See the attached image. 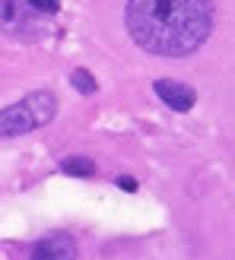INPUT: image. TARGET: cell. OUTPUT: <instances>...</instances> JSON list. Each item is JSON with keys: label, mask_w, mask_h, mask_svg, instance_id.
<instances>
[{"label": "cell", "mask_w": 235, "mask_h": 260, "mask_svg": "<svg viewBox=\"0 0 235 260\" xmlns=\"http://www.w3.org/2000/svg\"><path fill=\"white\" fill-rule=\"evenodd\" d=\"M124 25L150 54L188 57L213 32L210 0H127Z\"/></svg>", "instance_id": "1"}, {"label": "cell", "mask_w": 235, "mask_h": 260, "mask_svg": "<svg viewBox=\"0 0 235 260\" xmlns=\"http://www.w3.org/2000/svg\"><path fill=\"white\" fill-rule=\"evenodd\" d=\"M54 114H57V95L54 92H48V89L29 92L25 99H19L16 105L0 108V137L32 134V130L54 121Z\"/></svg>", "instance_id": "2"}, {"label": "cell", "mask_w": 235, "mask_h": 260, "mask_svg": "<svg viewBox=\"0 0 235 260\" xmlns=\"http://www.w3.org/2000/svg\"><path fill=\"white\" fill-rule=\"evenodd\" d=\"M153 89H156V95H159L168 108H172V111H181V114L191 111L194 102H197V92H194L188 83H178V80H156Z\"/></svg>", "instance_id": "3"}, {"label": "cell", "mask_w": 235, "mask_h": 260, "mask_svg": "<svg viewBox=\"0 0 235 260\" xmlns=\"http://www.w3.org/2000/svg\"><path fill=\"white\" fill-rule=\"evenodd\" d=\"M32 260H76V244L67 232H54L32 248Z\"/></svg>", "instance_id": "4"}, {"label": "cell", "mask_w": 235, "mask_h": 260, "mask_svg": "<svg viewBox=\"0 0 235 260\" xmlns=\"http://www.w3.org/2000/svg\"><path fill=\"white\" fill-rule=\"evenodd\" d=\"M25 22H29L25 7H19L16 0H0V29L4 32H19V29H25Z\"/></svg>", "instance_id": "5"}, {"label": "cell", "mask_w": 235, "mask_h": 260, "mask_svg": "<svg viewBox=\"0 0 235 260\" xmlns=\"http://www.w3.org/2000/svg\"><path fill=\"white\" fill-rule=\"evenodd\" d=\"M61 172L73 175V178H89V175H96V162L89 159V155H67V159L61 162Z\"/></svg>", "instance_id": "6"}, {"label": "cell", "mask_w": 235, "mask_h": 260, "mask_svg": "<svg viewBox=\"0 0 235 260\" xmlns=\"http://www.w3.org/2000/svg\"><path fill=\"white\" fill-rule=\"evenodd\" d=\"M70 83H73V89H76V92H83V95H93L96 89H99L96 76L89 73V70H80V67H76V70L70 73Z\"/></svg>", "instance_id": "7"}, {"label": "cell", "mask_w": 235, "mask_h": 260, "mask_svg": "<svg viewBox=\"0 0 235 260\" xmlns=\"http://www.w3.org/2000/svg\"><path fill=\"white\" fill-rule=\"evenodd\" d=\"M29 7L35 13H57L61 10V0H29Z\"/></svg>", "instance_id": "8"}, {"label": "cell", "mask_w": 235, "mask_h": 260, "mask_svg": "<svg viewBox=\"0 0 235 260\" xmlns=\"http://www.w3.org/2000/svg\"><path fill=\"white\" fill-rule=\"evenodd\" d=\"M118 187L127 190V193H134V190H137V181H134V178H118Z\"/></svg>", "instance_id": "9"}]
</instances>
